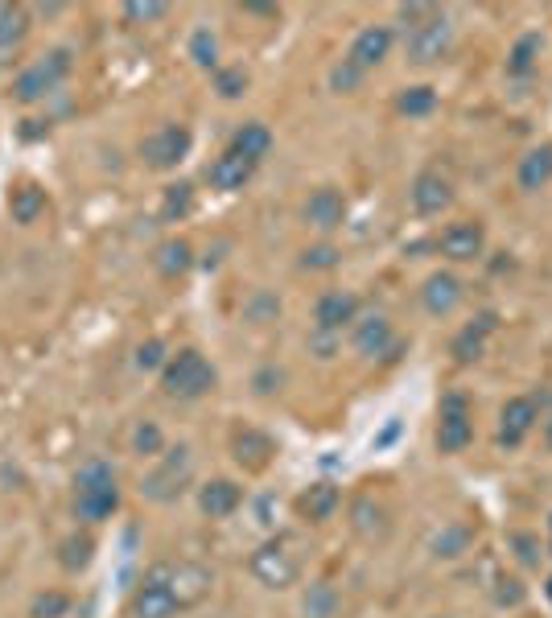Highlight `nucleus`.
I'll return each mask as SVG.
<instances>
[{
	"instance_id": "1",
	"label": "nucleus",
	"mask_w": 552,
	"mask_h": 618,
	"mask_svg": "<svg viewBox=\"0 0 552 618\" xmlns=\"http://www.w3.org/2000/svg\"><path fill=\"white\" fill-rule=\"evenodd\" d=\"M120 507V483L108 462H87L75 474V515L83 524H103L112 520Z\"/></svg>"
},
{
	"instance_id": "2",
	"label": "nucleus",
	"mask_w": 552,
	"mask_h": 618,
	"mask_svg": "<svg viewBox=\"0 0 552 618\" xmlns=\"http://www.w3.org/2000/svg\"><path fill=\"white\" fill-rule=\"evenodd\" d=\"M215 384H219V375H215L211 359L194 347H182L161 367V392L174 400H202L206 392H215Z\"/></svg>"
},
{
	"instance_id": "3",
	"label": "nucleus",
	"mask_w": 552,
	"mask_h": 618,
	"mask_svg": "<svg viewBox=\"0 0 552 618\" xmlns=\"http://www.w3.org/2000/svg\"><path fill=\"white\" fill-rule=\"evenodd\" d=\"M190 478H194V454H190V445H165L161 466L141 478V495L149 503H174L186 491Z\"/></svg>"
},
{
	"instance_id": "4",
	"label": "nucleus",
	"mask_w": 552,
	"mask_h": 618,
	"mask_svg": "<svg viewBox=\"0 0 552 618\" xmlns=\"http://www.w3.org/2000/svg\"><path fill=\"white\" fill-rule=\"evenodd\" d=\"M450 46H454V25H450V17H445L441 9L429 21L408 25V33H404V54H408L412 66L441 62L445 54H450Z\"/></svg>"
},
{
	"instance_id": "5",
	"label": "nucleus",
	"mask_w": 552,
	"mask_h": 618,
	"mask_svg": "<svg viewBox=\"0 0 552 618\" xmlns=\"http://www.w3.org/2000/svg\"><path fill=\"white\" fill-rule=\"evenodd\" d=\"M248 569H252V577L260 581V586H268V590H289L293 581L301 577V561H297V553L285 540H264L252 553Z\"/></svg>"
},
{
	"instance_id": "6",
	"label": "nucleus",
	"mask_w": 552,
	"mask_h": 618,
	"mask_svg": "<svg viewBox=\"0 0 552 618\" xmlns=\"http://www.w3.org/2000/svg\"><path fill=\"white\" fill-rule=\"evenodd\" d=\"M71 75V50H50L42 62H33L29 71L17 75L13 83V99L17 103H38L46 99L50 91H58V83Z\"/></svg>"
},
{
	"instance_id": "7",
	"label": "nucleus",
	"mask_w": 552,
	"mask_h": 618,
	"mask_svg": "<svg viewBox=\"0 0 552 618\" xmlns=\"http://www.w3.org/2000/svg\"><path fill=\"white\" fill-rule=\"evenodd\" d=\"M182 610V598L169 581V565H157L132 594V618H174Z\"/></svg>"
},
{
	"instance_id": "8",
	"label": "nucleus",
	"mask_w": 552,
	"mask_h": 618,
	"mask_svg": "<svg viewBox=\"0 0 552 618\" xmlns=\"http://www.w3.org/2000/svg\"><path fill=\"white\" fill-rule=\"evenodd\" d=\"M190 145H194V136H190L186 124H165V128H157L153 136L141 141V161L149 169H178L186 161Z\"/></svg>"
},
{
	"instance_id": "9",
	"label": "nucleus",
	"mask_w": 552,
	"mask_h": 618,
	"mask_svg": "<svg viewBox=\"0 0 552 618\" xmlns=\"http://www.w3.org/2000/svg\"><path fill=\"white\" fill-rule=\"evenodd\" d=\"M347 524L359 540L367 544H384L392 536V511L379 503L375 495H355L351 507H347Z\"/></svg>"
},
{
	"instance_id": "10",
	"label": "nucleus",
	"mask_w": 552,
	"mask_h": 618,
	"mask_svg": "<svg viewBox=\"0 0 552 618\" xmlns=\"http://www.w3.org/2000/svg\"><path fill=\"white\" fill-rule=\"evenodd\" d=\"M359 322V297L347 289H330L314 305V330L318 334H342Z\"/></svg>"
},
{
	"instance_id": "11",
	"label": "nucleus",
	"mask_w": 552,
	"mask_h": 618,
	"mask_svg": "<svg viewBox=\"0 0 552 618\" xmlns=\"http://www.w3.org/2000/svg\"><path fill=\"white\" fill-rule=\"evenodd\" d=\"M437 252L445 260H454V264H470L478 260L482 252H487V231H482V223H450L441 235H437Z\"/></svg>"
},
{
	"instance_id": "12",
	"label": "nucleus",
	"mask_w": 552,
	"mask_h": 618,
	"mask_svg": "<svg viewBox=\"0 0 552 618\" xmlns=\"http://www.w3.org/2000/svg\"><path fill=\"white\" fill-rule=\"evenodd\" d=\"M408 198H412V211H417L421 219H433V215H441V211H450V202H454V186L445 182V178L437 174V169H425V174L412 178Z\"/></svg>"
},
{
	"instance_id": "13",
	"label": "nucleus",
	"mask_w": 552,
	"mask_h": 618,
	"mask_svg": "<svg viewBox=\"0 0 552 618\" xmlns=\"http://www.w3.org/2000/svg\"><path fill=\"white\" fill-rule=\"evenodd\" d=\"M351 342L355 351L367 355V359H384L396 342V330L388 322V314H359V322L351 326Z\"/></svg>"
},
{
	"instance_id": "14",
	"label": "nucleus",
	"mask_w": 552,
	"mask_h": 618,
	"mask_svg": "<svg viewBox=\"0 0 552 618\" xmlns=\"http://www.w3.org/2000/svg\"><path fill=\"white\" fill-rule=\"evenodd\" d=\"M540 421V404L532 396H515L503 404V417H499V445H507V450H515Z\"/></svg>"
},
{
	"instance_id": "15",
	"label": "nucleus",
	"mask_w": 552,
	"mask_h": 618,
	"mask_svg": "<svg viewBox=\"0 0 552 618\" xmlns=\"http://www.w3.org/2000/svg\"><path fill=\"white\" fill-rule=\"evenodd\" d=\"M305 223L314 227V231H334L347 223V198H342L334 186H318L314 194L305 198Z\"/></svg>"
},
{
	"instance_id": "16",
	"label": "nucleus",
	"mask_w": 552,
	"mask_h": 618,
	"mask_svg": "<svg viewBox=\"0 0 552 618\" xmlns=\"http://www.w3.org/2000/svg\"><path fill=\"white\" fill-rule=\"evenodd\" d=\"M392 42H396V33L388 25H367L355 33V42H351V62L359 66V71H371V66H379L388 54H392Z\"/></svg>"
},
{
	"instance_id": "17",
	"label": "nucleus",
	"mask_w": 552,
	"mask_h": 618,
	"mask_svg": "<svg viewBox=\"0 0 552 618\" xmlns=\"http://www.w3.org/2000/svg\"><path fill=\"white\" fill-rule=\"evenodd\" d=\"M252 174H256V165L248 157H239L235 149H227V153H219L211 161V169H206V182H211L215 190H223V194H235V190H244L252 182Z\"/></svg>"
},
{
	"instance_id": "18",
	"label": "nucleus",
	"mask_w": 552,
	"mask_h": 618,
	"mask_svg": "<svg viewBox=\"0 0 552 618\" xmlns=\"http://www.w3.org/2000/svg\"><path fill=\"white\" fill-rule=\"evenodd\" d=\"M462 297H466V289H462V281L454 277V272H433V277L425 281V289H421V301H425V309L433 318H450L462 305Z\"/></svg>"
},
{
	"instance_id": "19",
	"label": "nucleus",
	"mask_w": 552,
	"mask_h": 618,
	"mask_svg": "<svg viewBox=\"0 0 552 618\" xmlns=\"http://www.w3.org/2000/svg\"><path fill=\"white\" fill-rule=\"evenodd\" d=\"M239 503H244V487L231 483V478H211V483L198 487V507L211 520H227V515L239 511Z\"/></svg>"
},
{
	"instance_id": "20",
	"label": "nucleus",
	"mask_w": 552,
	"mask_h": 618,
	"mask_svg": "<svg viewBox=\"0 0 552 618\" xmlns=\"http://www.w3.org/2000/svg\"><path fill=\"white\" fill-rule=\"evenodd\" d=\"M495 326H499V318L491 314H478L470 326H462L458 330V338L450 342V355L458 359V363H474V359H482V351H487V338L495 334Z\"/></svg>"
},
{
	"instance_id": "21",
	"label": "nucleus",
	"mask_w": 552,
	"mask_h": 618,
	"mask_svg": "<svg viewBox=\"0 0 552 618\" xmlns=\"http://www.w3.org/2000/svg\"><path fill=\"white\" fill-rule=\"evenodd\" d=\"M231 454H235V462L244 466V470H264L272 462V454H276V445L260 429H239L231 437Z\"/></svg>"
},
{
	"instance_id": "22",
	"label": "nucleus",
	"mask_w": 552,
	"mask_h": 618,
	"mask_svg": "<svg viewBox=\"0 0 552 618\" xmlns=\"http://www.w3.org/2000/svg\"><path fill=\"white\" fill-rule=\"evenodd\" d=\"M342 507V491L334 483H314V487H305L301 499H297V511L305 515L309 524H326L334 520V511Z\"/></svg>"
},
{
	"instance_id": "23",
	"label": "nucleus",
	"mask_w": 552,
	"mask_h": 618,
	"mask_svg": "<svg viewBox=\"0 0 552 618\" xmlns=\"http://www.w3.org/2000/svg\"><path fill=\"white\" fill-rule=\"evenodd\" d=\"M474 441L470 412H437V450L441 454H462Z\"/></svg>"
},
{
	"instance_id": "24",
	"label": "nucleus",
	"mask_w": 552,
	"mask_h": 618,
	"mask_svg": "<svg viewBox=\"0 0 552 618\" xmlns=\"http://www.w3.org/2000/svg\"><path fill=\"white\" fill-rule=\"evenodd\" d=\"M9 215H13V223H21V227L38 223V219L46 215V190H42L38 182L13 186V194H9Z\"/></svg>"
},
{
	"instance_id": "25",
	"label": "nucleus",
	"mask_w": 552,
	"mask_h": 618,
	"mask_svg": "<svg viewBox=\"0 0 552 618\" xmlns=\"http://www.w3.org/2000/svg\"><path fill=\"white\" fill-rule=\"evenodd\" d=\"M515 178H520V190H528V194L544 190L552 182V145H536L528 157H520Z\"/></svg>"
},
{
	"instance_id": "26",
	"label": "nucleus",
	"mask_w": 552,
	"mask_h": 618,
	"mask_svg": "<svg viewBox=\"0 0 552 618\" xmlns=\"http://www.w3.org/2000/svg\"><path fill=\"white\" fill-rule=\"evenodd\" d=\"M153 264H157L161 277L178 281L182 272H190V264H194V248L186 244V239H165V244L153 252Z\"/></svg>"
},
{
	"instance_id": "27",
	"label": "nucleus",
	"mask_w": 552,
	"mask_h": 618,
	"mask_svg": "<svg viewBox=\"0 0 552 618\" xmlns=\"http://www.w3.org/2000/svg\"><path fill=\"white\" fill-rule=\"evenodd\" d=\"M231 149L239 153V157H248L252 165H260L268 153H272V132L264 128V124H244V128H239L235 132V141H231Z\"/></svg>"
},
{
	"instance_id": "28",
	"label": "nucleus",
	"mask_w": 552,
	"mask_h": 618,
	"mask_svg": "<svg viewBox=\"0 0 552 618\" xmlns=\"http://www.w3.org/2000/svg\"><path fill=\"white\" fill-rule=\"evenodd\" d=\"M25 33H29V13L21 5H5L0 0V54H9L25 42Z\"/></svg>"
},
{
	"instance_id": "29",
	"label": "nucleus",
	"mask_w": 552,
	"mask_h": 618,
	"mask_svg": "<svg viewBox=\"0 0 552 618\" xmlns=\"http://www.w3.org/2000/svg\"><path fill=\"white\" fill-rule=\"evenodd\" d=\"M190 211H194V186H190V182H174V186H165V198H161V219H165V223H182Z\"/></svg>"
},
{
	"instance_id": "30",
	"label": "nucleus",
	"mask_w": 552,
	"mask_h": 618,
	"mask_svg": "<svg viewBox=\"0 0 552 618\" xmlns=\"http://www.w3.org/2000/svg\"><path fill=\"white\" fill-rule=\"evenodd\" d=\"M433 108H437V91H433L429 83H421V87H404L400 99H396V112H400V116H412V120L429 116Z\"/></svg>"
},
{
	"instance_id": "31",
	"label": "nucleus",
	"mask_w": 552,
	"mask_h": 618,
	"mask_svg": "<svg viewBox=\"0 0 552 618\" xmlns=\"http://www.w3.org/2000/svg\"><path fill=\"white\" fill-rule=\"evenodd\" d=\"M91 553H95V544H91V536H66L62 544H58V565L66 569V573H79V569H87L91 565Z\"/></svg>"
},
{
	"instance_id": "32",
	"label": "nucleus",
	"mask_w": 552,
	"mask_h": 618,
	"mask_svg": "<svg viewBox=\"0 0 552 618\" xmlns=\"http://www.w3.org/2000/svg\"><path fill=\"white\" fill-rule=\"evenodd\" d=\"M132 454L136 458H161L165 454V433L157 421H136L132 429Z\"/></svg>"
},
{
	"instance_id": "33",
	"label": "nucleus",
	"mask_w": 552,
	"mask_h": 618,
	"mask_svg": "<svg viewBox=\"0 0 552 618\" xmlns=\"http://www.w3.org/2000/svg\"><path fill=\"white\" fill-rule=\"evenodd\" d=\"M536 54H540V33H524L520 42L511 46V58H507V71L511 75H532V66H536Z\"/></svg>"
},
{
	"instance_id": "34",
	"label": "nucleus",
	"mask_w": 552,
	"mask_h": 618,
	"mask_svg": "<svg viewBox=\"0 0 552 618\" xmlns=\"http://www.w3.org/2000/svg\"><path fill=\"white\" fill-rule=\"evenodd\" d=\"M301 610H305V618H334V610H338V594L326 586V581H318V586H309Z\"/></svg>"
},
{
	"instance_id": "35",
	"label": "nucleus",
	"mask_w": 552,
	"mask_h": 618,
	"mask_svg": "<svg viewBox=\"0 0 552 618\" xmlns=\"http://www.w3.org/2000/svg\"><path fill=\"white\" fill-rule=\"evenodd\" d=\"M71 594H62V590H42L38 598H33L29 606V618H66L71 614Z\"/></svg>"
},
{
	"instance_id": "36",
	"label": "nucleus",
	"mask_w": 552,
	"mask_h": 618,
	"mask_svg": "<svg viewBox=\"0 0 552 618\" xmlns=\"http://www.w3.org/2000/svg\"><path fill=\"white\" fill-rule=\"evenodd\" d=\"M248 83H252V75L244 71V66H219L215 71V95L219 99H239L248 91Z\"/></svg>"
},
{
	"instance_id": "37",
	"label": "nucleus",
	"mask_w": 552,
	"mask_h": 618,
	"mask_svg": "<svg viewBox=\"0 0 552 618\" xmlns=\"http://www.w3.org/2000/svg\"><path fill=\"white\" fill-rule=\"evenodd\" d=\"M190 58L198 66H206V71H219V42H215L211 29H198L190 38Z\"/></svg>"
},
{
	"instance_id": "38",
	"label": "nucleus",
	"mask_w": 552,
	"mask_h": 618,
	"mask_svg": "<svg viewBox=\"0 0 552 618\" xmlns=\"http://www.w3.org/2000/svg\"><path fill=\"white\" fill-rule=\"evenodd\" d=\"M338 264H342V252L334 244H314V248L301 252V268L305 272H334Z\"/></svg>"
},
{
	"instance_id": "39",
	"label": "nucleus",
	"mask_w": 552,
	"mask_h": 618,
	"mask_svg": "<svg viewBox=\"0 0 552 618\" xmlns=\"http://www.w3.org/2000/svg\"><path fill=\"white\" fill-rule=\"evenodd\" d=\"M363 79H367V71H359V66L351 62V58H342L334 71H330V91H338V95H351V91H359L363 87Z\"/></svg>"
},
{
	"instance_id": "40",
	"label": "nucleus",
	"mask_w": 552,
	"mask_h": 618,
	"mask_svg": "<svg viewBox=\"0 0 552 618\" xmlns=\"http://www.w3.org/2000/svg\"><path fill=\"white\" fill-rule=\"evenodd\" d=\"M466 548H470V528H462V524L445 528V532L433 540V553H437V557H462Z\"/></svg>"
},
{
	"instance_id": "41",
	"label": "nucleus",
	"mask_w": 552,
	"mask_h": 618,
	"mask_svg": "<svg viewBox=\"0 0 552 618\" xmlns=\"http://www.w3.org/2000/svg\"><path fill=\"white\" fill-rule=\"evenodd\" d=\"M169 363V355H165V342L161 338H149L141 351H136V367L141 371H161Z\"/></svg>"
},
{
	"instance_id": "42",
	"label": "nucleus",
	"mask_w": 552,
	"mask_h": 618,
	"mask_svg": "<svg viewBox=\"0 0 552 618\" xmlns=\"http://www.w3.org/2000/svg\"><path fill=\"white\" fill-rule=\"evenodd\" d=\"M276 314H281V301H276L272 293H256L252 305H248V318L252 322H276Z\"/></svg>"
},
{
	"instance_id": "43",
	"label": "nucleus",
	"mask_w": 552,
	"mask_h": 618,
	"mask_svg": "<svg viewBox=\"0 0 552 618\" xmlns=\"http://www.w3.org/2000/svg\"><path fill=\"white\" fill-rule=\"evenodd\" d=\"M495 586H499V590H495V602H499V606H520V602H524V586H520L515 577H499Z\"/></svg>"
},
{
	"instance_id": "44",
	"label": "nucleus",
	"mask_w": 552,
	"mask_h": 618,
	"mask_svg": "<svg viewBox=\"0 0 552 618\" xmlns=\"http://www.w3.org/2000/svg\"><path fill=\"white\" fill-rule=\"evenodd\" d=\"M165 13H169V5H153V0H149V5H141V0L124 5V17H128V21H161Z\"/></svg>"
},
{
	"instance_id": "45",
	"label": "nucleus",
	"mask_w": 552,
	"mask_h": 618,
	"mask_svg": "<svg viewBox=\"0 0 552 618\" xmlns=\"http://www.w3.org/2000/svg\"><path fill=\"white\" fill-rule=\"evenodd\" d=\"M437 13V5H400V21L404 25H417V21H429Z\"/></svg>"
},
{
	"instance_id": "46",
	"label": "nucleus",
	"mask_w": 552,
	"mask_h": 618,
	"mask_svg": "<svg viewBox=\"0 0 552 618\" xmlns=\"http://www.w3.org/2000/svg\"><path fill=\"white\" fill-rule=\"evenodd\" d=\"M511 544L520 548V561H524V565H536V561H540V557H536V540H532V536H515Z\"/></svg>"
},
{
	"instance_id": "47",
	"label": "nucleus",
	"mask_w": 552,
	"mask_h": 618,
	"mask_svg": "<svg viewBox=\"0 0 552 618\" xmlns=\"http://www.w3.org/2000/svg\"><path fill=\"white\" fill-rule=\"evenodd\" d=\"M276 384H281V371H260V375H256V392H260V396H272Z\"/></svg>"
},
{
	"instance_id": "48",
	"label": "nucleus",
	"mask_w": 552,
	"mask_h": 618,
	"mask_svg": "<svg viewBox=\"0 0 552 618\" xmlns=\"http://www.w3.org/2000/svg\"><path fill=\"white\" fill-rule=\"evenodd\" d=\"M544 433H548V445H552V421H548V429H544Z\"/></svg>"
},
{
	"instance_id": "49",
	"label": "nucleus",
	"mask_w": 552,
	"mask_h": 618,
	"mask_svg": "<svg viewBox=\"0 0 552 618\" xmlns=\"http://www.w3.org/2000/svg\"><path fill=\"white\" fill-rule=\"evenodd\" d=\"M548 598H552V581H548Z\"/></svg>"
}]
</instances>
